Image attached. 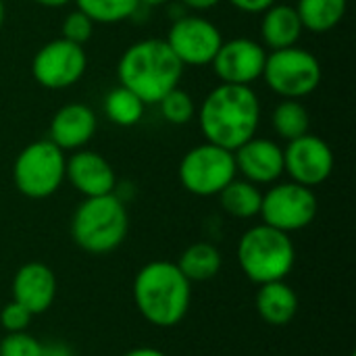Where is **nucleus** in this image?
<instances>
[{
    "label": "nucleus",
    "instance_id": "nucleus-1",
    "mask_svg": "<svg viewBox=\"0 0 356 356\" xmlns=\"http://www.w3.org/2000/svg\"><path fill=\"white\" fill-rule=\"evenodd\" d=\"M196 117L207 142L234 152L257 136L261 100L252 86L219 83L202 100Z\"/></svg>",
    "mask_w": 356,
    "mask_h": 356
},
{
    "label": "nucleus",
    "instance_id": "nucleus-2",
    "mask_svg": "<svg viewBox=\"0 0 356 356\" xmlns=\"http://www.w3.org/2000/svg\"><path fill=\"white\" fill-rule=\"evenodd\" d=\"M184 65L165 40L148 38L131 44L119 58V86L131 90L144 104H159L171 90L179 88Z\"/></svg>",
    "mask_w": 356,
    "mask_h": 356
},
{
    "label": "nucleus",
    "instance_id": "nucleus-3",
    "mask_svg": "<svg viewBox=\"0 0 356 356\" xmlns=\"http://www.w3.org/2000/svg\"><path fill=\"white\" fill-rule=\"evenodd\" d=\"M134 300L140 315L159 327H173L190 311L192 288L177 265L152 261L134 280Z\"/></svg>",
    "mask_w": 356,
    "mask_h": 356
},
{
    "label": "nucleus",
    "instance_id": "nucleus-4",
    "mask_svg": "<svg viewBox=\"0 0 356 356\" xmlns=\"http://www.w3.org/2000/svg\"><path fill=\"white\" fill-rule=\"evenodd\" d=\"M129 227L125 204L115 194L86 198L73 213L71 236L75 244L90 254H106L117 250Z\"/></svg>",
    "mask_w": 356,
    "mask_h": 356
},
{
    "label": "nucleus",
    "instance_id": "nucleus-5",
    "mask_svg": "<svg viewBox=\"0 0 356 356\" xmlns=\"http://www.w3.org/2000/svg\"><path fill=\"white\" fill-rule=\"evenodd\" d=\"M238 261L246 277L254 284L286 280L294 267L296 250L290 234L271 225L250 227L238 244Z\"/></svg>",
    "mask_w": 356,
    "mask_h": 356
},
{
    "label": "nucleus",
    "instance_id": "nucleus-6",
    "mask_svg": "<svg viewBox=\"0 0 356 356\" xmlns=\"http://www.w3.org/2000/svg\"><path fill=\"white\" fill-rule=\"evenodd\" d=\"M65 150H60L56 144H52L50 140L31 142L15 159V188L31 200L48 198L65 181Z\"/></svg>",
    "mask_w": 356,
    "mask_h": 356
},
{
    "label": "nucleus",
    "instance_id": "nucleus-7",
    "mask_svg": "<svg viewBox=\"0 0 356 356\" xmlns=\"http://www.w3.org/2000/svg\"><path fill=\"white\" fill-rule=\"evenodd\" d=\"M263 79L277 96L298 100L319 88L323 79V67L313 52L300 46H290L284 50H271V54H267Z\"/></svg>",
    "mask_w": 356,
    "mask_h": 356
},
{
    "label": "nucleus",
    "instance_id": "nucleus-8",
    "mask_svg": "<svg viewBox=\"0 0 356 356\" xmlns=\"http://www.w3.org/2000/svg\"><path fill=\"white\" fill-rule=\"evenodd\" d=\"M236 175L234 152L211 142L190 148L179 163V181L194 196H217Z\"/></svg>",
    "mask_w": 356,
    "mask_h": 356
},
{
    "label": "nucleus",
    "instance_id": "nucleus-9",
    "mask_svg": "<svg viewBox=\"0 0 356 356\" xmlns=\"http://www.w3.org/2000/svg\"><path fill=\"white\" fill-rule=\"evenodd\" d=\"M317 196L313 188L300 186L296 181L275 184L269 192L263 194L261 217L265 225H271L280 232L292 234L305 229L317 217Z\"/></svg>",
    "mask_w": 356,
    "mask_h": 356
},
{
    "label": "nucleus",
    "instance_id": "nucleus-10",
    "mask_svg": "<svg viewBox=\"0 0 356 356\" xmlns=\"http://www.w3.org/2000/svg\"><path fill=\"white\" fill-rule=\"evenodd\" d=\"M86 69L88 52L83 46L65 38L44 44L31 60V75L35 83L46 90H65L75 86L83 77Z\"/></svg>",
    "mask_w": 356,
    "mask_h": 356
},
{
    "label": "nucleus",
    "instance_id": "nucleus-11",
    "mask_svg": "<svg viewBox=\"0 0 356 356\" xmlns=\"http://www.w3.org/2000/svg\"><path fill=\"white\" fill-rule=\"evenodd\" d=\"M165 42L184 67H204L213 63L219 46L223 44V35L207 17L181 15L171 23Z\"/></svg>",
    "mask_w": 356,
    "mask_h": 356
},
{
    "label": "nucleus",
    "instance_id": "nucleus-12",
    "mask_svg": "<svg viewBox=\"0 0 356 356\" xmlns=\"http://www.w3.org/2000/svg\"><path fill=\"white\" fill-rule=\"evenodd\" d=\"M334 163L332 146L313 134L290 140L284 148V173H288L292 181L307 188L325 184L334 171Z\"/></svg>",
    "mask_w": 356,
    "mask_h": 356
},
{
    "label": "nucleus",
    "instance_id": "nucleus-13",
    "mask_svg": "<svg viewBox=\"0 0 356 356\" xmlns=\"http://www.w3.org/2000/svg\"><path fill=\"white\" fill-rule=\"evenodd\" d=\"M267 50L263 44L250 38H234L219 46L213 58V71L221 83L252 86L263 77Z\"/></svg>",
    "mask_w": 356,
    "mask_h": 356
},
{
    "label": "nucleus",
    "instance_id": "nucleus-14",
    "mask_svg": "<svg viewBox=\"0 0 356 356\" xmlns=\"http://www.w3.org/2000/svg\"><path fill=\"white\" fill-rule=\"evenodd\" d=\"M236 171L250 184H273L284 175V148L269 138H250L234 150Z\"/></svg>",
    "mask_w": 356,
    "mask_h": 356
},
{
    "label": "nucleus",
    "instance_id": "nucleus-15",
    "mask_svg": "<svg viewBox=\"0 0 356 356\" xmlns=\"http://www.w3.org/2000/svg\"><path fill=\"white\" fill-rule=\"evenodd\" d=\"M65 177L86 198L104 196L115 192V171L111 163L94 150H77L65 165Z\"/></svg>",
    "mask_w": 356,
    "mask_h": 356
},
{
    "label": "nucleus",
    "instance_id": "nucleus-16",
    "mask_svg": "<svg viewBox=\"0 0 356 356\" xmlns=\"http://www.w3.org/2000/svg\"><path fill=\"white\" fill-rule=\"evenodd\" d=\"M56 298V275L44 263H25L13 277V300L31 315L46 313Z\"/></svg>",
    "mask_w": 356,
    "mask_h": 356
},
{
    "label": "nucleus",
    "instance_id": "nucleus-17",
    "mask_svg": "<svg viewBox=\"0 0 356 356\" xmlns=\"http://www.w3.org/2000/svg\"><path fill=\"white\" fill-rule=\"evenodd\" d=\"M98 121L88 104L71 102L58 108L50 121L48 140L60 150H79L96 134Z\"/></svg>",
    "mask_w": 356,
    "mask_h": 356
},
{
    "label": "nucleus",
    "instance_id": "nucleus-18",
    "mask_svg": "<svg viewBox=\"0 0 356 356\" xmlns=\"http://www.w3.org/2000/svg\"><path fill=\"white\" fill-rule=\"evenodd\" d=\"M305 27L294 6L290 4H273L263 13L261 21V38L269 50H284L296 46Z\"/></svg>",
    "mask_w": 356,
    "mask_h": 356
},
{
    "label": "nucleus",
    "instance_id": "nucleus-19",
    "mask_svg": "<svg viewBox=\"0 0 356 356\" xmlns=\"http://www.w3.org/2000/svg\"><path fill=\"white\" fill-rule=\"evenodd\" d=\"M257 311L261 319L269 325H288L298 311V296L284 280L261 284V290L257 292Z\"/></svg>",
    "mask_w": 356,
    "mask_h": 356
},
{
    "label": "nucleus",
    "instance_id": "nucleus-20",
    "mask_svg": "<svg viewBox=\"0 0 356 356\" xmlns=\"http://www.w3.org/2000/svg\"><path fill=\"white\" fill-rule=\"evenodd\" d=\"M294 8L307 31L327 33L344 19L348 0H298Z\"/></svg>",
    "mask_w": 356,
    "mask_h": 356
},
{
    "label": "nucleus",
    "instance_id": "nucleus-21",
    "mask_svg": "<svg viewBox=\"0 0 356 356\" xmlns=\"http://www.w3.org/2000/svg\"><path fill=\"white\" fill-rule=\"evenodd\" d=\"M217 196L223 211L236 219H252L261 213L263 192L246 179H232Z\"/></svg>",
    "mask_w": 356,
    "mask_h": 356
},
{
    "label": "nucleus",
    "instance_id": "nucleus-22",
    "mask_svg": "<svg viewBox=\"0 0 356 356\" xmlns=\"http://www.w3.org/2000/svg\"><path fill=\"white\" fill-rule=\"evenodd\" d=\"M221 263H223L221 254L213 244L198 242V244H192L190 248L184 250L177 267L186 275V280L192 284V282L213 280L221 271Z\"/></svg>",
    "mask_w": 356,
    "mask_h": 356
},
{
    "label": "nucleus",
    "instance_id": "nucleus-23",
    "mask_svg": "<svg viewBox=\"0 0 356 356\" xmlns=\"http://www.w3.org/2000/svg\"><path fill=\"white\" fill-rule=\"evenodd\" d=\"M144 108L146 104L125 86L113 88L104 98V113L108 121L119 127H131L140 123V119L144 117Z\"/></svg>",
    "mask_w": 356,
    "mask_h": 356
},
{
    "label": "nucleus",
    "instance_id": "nucleus-24",
    "mask_svg": "<svg viewBox=\"0 0 356 356\" xmlns=\"http://www.w3.org/2000/svg\"><path fill=\"white\" fill-rule=\"evenodd\" d=\"M271 123H273V129L280 138L284 140H296L305 134H309V127H311V117H309V111L307 106L300 102V100H290V98H284L273 115H271Z\"/></svg>",
    "mask_w": 356,
    "mask_h": 356
},
{
    "label": "nucleus",
    "instance_id": "nucleus-25",
    "mask_svg": "<svg viewBox=\"0 0 356 356\" xmlns=\"http://www.w3.org/2000/svg\"><path fill=\"white\" fill-rule=\"evenodd\" d=\"M75 4L94 23L102 25L127 21L140 8V0H75Z\"/></svg>",
    "mask_w": 356,
    "mask_h": 356
},
{
    "label": "nucleus",
    "instance_id": "nucleus-26",
    "mask_svg": "<svg viewBox=\"0 0 356 356\" xmlns=\"http://www.w3.org/2000/svg\"><path fill=\"white\" fill-rule=\"evenodd\" d=\"M159 108L163 119L173 125H186L196 117V104L192 96L181 88H175L169 94H165L159 100Z\"/></svg>",
    "mask_w": 356,
    "mask_h": 356
},
{
    "label": "nucleus",
    "instance_id": "nucleus-27",
    "mask_svg": "<svg viewBox=\"0 0 356 356\" xmlns=\"http://www.w3.org/2000/svg\"><path fill=\"white\" fill-rule=\"evenodd\" d=\"M0 356H44V344L27 332L6 334L0 340Z\"/></svg>",
    "mask_w": 356,
    "mask_h": 356
},
{
    "label": "nucleus",
    "instance_id": "nucleus-28",
    "mask_svg": "<svg viewBox=\"0 0 356 356\" xmlns=\"http://www.w3.org/2000/svg\"><path fill=\"white\" fill-rule=\"evenodd\" d=\"M94 25H96V23H94L88 15H83L79 8H75L73 13H69V15L65 17L63 27H60V31H63L60 38H65V40H69V42H75V44L83 46V44L92 38V33H94Z\"/></svg>",
    "mask_w": 356,
    "mask_h": 356
},
{
    "label": "nucleus",
    "instance_id": "nucleus-29",
    "mask_svg": "<svg viewBox=\"0 0 356 356\" xmlns=\"http://www.w3.org/2000/svg\"><path fill=\"white\" fill-rule=\"evenodd\" d=\"M31 313L19 305L17 300H10L8 305L2 307L0 311V325L4 327L6 334H15V332H27L29 323H31Z\"/></svg>",
    "mask_w": 356,
    "mask_h": 356
},
{
    "label": "nucleus",
    "instance_id": "nucleus-30",
    "mask_svg": "<svg viewBox=\"0 0 356 356\" xmlns=\"http://www.w3.org/2000/svg\"><path fill=\"white\" fill-rule=\"evenodd\" d=\"M234 8L248 13V15H257V13H265L269 6L275 4V0H227Z\"/></svg>",
    "mask_w": 356,
    "mask_h": 356
},
{
    "label": "nucleus",
    "instance_id": "nucleus-31",
    "mask_svg": "<svg viewBox=\"0 0 356 356\" xmlns=\"http://www.w3.org/2000/svg\"><path fill=\"white\" fill-rule=\"evenodd\" d=\"M221 0H181V4L186 8H192V10H211L219 4Z\"/></svg>",
    "mask_w": 356,
    "mask_h": 356
},
{
    "label": "nucleus",
    "instance_id": "nucleus-32",
    "mask_svg": "<svg viewBox=\"0 0 356 356\" xmlns=\"http://www.w3.org/2000/svg\"><path fill=\"white\" fill-rule=\"evenodd\" d=\"M44 356H73V353L63 344H52V346H44Z\"/></svg>",
    "mask_w": 356,
    "mask_h": 356
},
{
    "label": "nucleus",
    "instance_id": "nucleus-33",
    "mask_svg": "<svg viewBox=\"0 0 356 356\" xmlns=\"http://www.w3.org/2000/svg\"><path fill=\"white\" fill-rule=\"evenodd\" d=\"M123 356H167L165 353L156 350V348H134L129 353H125Z\"/></svg>",
    "mask_w": 356,
    "mask_h": 356
},
{
    "label": "nucleus",
    "instance_id": "nucleus-34",
    "mask_svg": "<svg viewBox=\"0 0 356 356\" xmlns=\"http://www.w3.org/2000/svg\"><path fill=\"white\" fill-rule=\"evenodd\" d=\"M38 2L40 6H46V8H60V6H67L71 0H33Z\"/></svg>",
    "mask_w": 356,
    "mask_h": 356
},
{
    "label": "nucleus",
    "instance_id": "nucleus-35",
    "mask_svg": "<svg viewBox=\"0 0 356 356\" xmlns=\"http://www.w3.org/2000/svg\"><path fill=\"white\" fill-rule=\"evenodd\" d=\"M171 0H140V6H163V4H169Z\"/></svg>",
    "mask_w": 356,
    "mask_h": 356
},
{
    "label": "nucleus",
    "instance_id": "nucleus-36",
    "mask_svg": "<svg viewBox=\"0 0 356 356\" xmlns=\"http://www.w3.org/2000/svg\"><path fill=\"white\" fill-rule=\"evenodd\" d=\"M4 17H6V6H4V0H0V29L4 25Z\"/></svg>",
    "mask_w": 356,
    "mask_h": 356
}]
</instances>
